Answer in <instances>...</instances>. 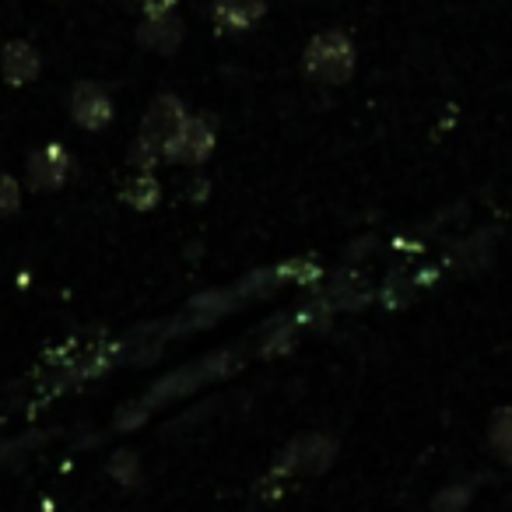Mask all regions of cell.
I'll use <instances>...</instances> for the list:
<instances>
[{"instance_id": "14", "label": "cell", "mask_w": 512, "mask_h": 512, "mask_svg": "<svg viewBox=\"0 0 512 512\" xmlns=\"http://www.w3.org/2000/svg\"><path fill=\"white\" fill-rule=\"evenodd\" d=\"M179 0H144V15L148 18H158V15H172L176 11Z\"/></svg>"}, {"instance_id": "8", "label": "cell", "mask_w": 512, "mask_h": 512, "mask_svg": "<svg viewBox=\"0 0 512 512\" xmlns=\"http://www.w3.org/2000/svg\"><path fill=\"white\" fill-rule=\"evenodd\" d=\"M137 43L162 53V57H169V53H176L179 43H183V22H179L176 15L144 18V25L137 29Z\"/></svg>"}, {"instance_id": "5", "label": "cell", "mask_w": 512, "mask_h": 512, "mask_svg": "<svg viewBox=\"0 0 512 512\" xmlns=\"http://www.w3.org/2000/svg\"><path fill=\"white\" fill-rule=\"evenodd\" d=\"M334 456H337V442L334 439H327V435H299V439L285 449L278 470H295V474H323Z\"/></svg>"}, {"instance_id": "12", "label": "cell", "mask_w": 512, "mask_h": 512, "mask_svg": "<svg viewBox=\"0 0 512 512\" xmlns=\"http://www.w3.org/2000/svg\"><path fill=\"white\" fill-rule=\"evenodd\" d=\"M18 207H22V186H18V179L0 172V218L15 214Z\"/></svg>"}, {"instance_id": "2", "label": "cell", "mask_w": 512, "mask_h": 512, "mask_svg": "<svg viewBox=\"0 0 512 512\" xmlns=\"http://www.w3.org/2000/svg\"><path fill=\"white\" fill-rule=\"evenodd\" d=\"M183 123H186V106L176 99V95L165 92V95H158V99L148 106L137 141L151 144V148H155L158 155L165 158V151H169V144L176 141V134L183 130Z\"/></svg>"}, {"instance_id": "6", "label": "cell", "mask_w": 512, "mask_h": 512, "mask_svg": "<svg viewBox=\"0 0 512 512\" xmlns=\"http://www.w3.org/2000/svg\"><path fill=\"white\" fill-rule=\"evenodd\" d=\"M71 116L78 127L85 130H102L113 120V102H109L106 88L95 81H78L71 88Z\"/></svg>"}, {"instance_id": "7", "label": "cell", "mask_w": 512, "mask_h": 512, "mask_svg": "<svg viewBox=\"0 0 512 512\" xmlns=\"http://www.w3.org/2000/svg\"><path fill=\"white\" fill-rule=\"evenodd\" d=\"M39 67H43V60H39L36 46L25 43V39H11V43L0 50V74H4L8 85H15V88L32 85V81L39 78Z\"/></svg>"}, {"instance_id": "3", "label": "cell", "mask_w": 512, "mask_h": 512, "mask_svg": "<svg viewBox=\"0 0 512 512\" xmlns=\"http://www.w3.org/2000/svg\"><path fill=\"white\" fill-rule=\"evenodd\" d=\"M74 172V158L64 144H46V148L32 151L29 158V190L36 193H50L71 179Z\"/></svg>"}, {"instance_id": "1", "label": "cell", "mask_w": 512, "mask_h": 512, "mask_svg": "<svg viewBox=\"0 0 512 512\" xmlns=\"http://www.w3.org/2000/svg\"><path fill=\"white\" fill-rule=\"evenodd\" d=\"M306 74L313 81H323V85H344L355 74V43H351L344 32H320V36L309 39L306 46Z\"/></svg>"}, {"instance_id": "4", "label": "cell", "mask_w": 512, "mask_h": 512, "mask_svg": "<svg viewBox=\"0 0 512 512\" xmlns=\"http://www.w3.org/2000/svg\"><path fill=\"white\" fill-rule=\"evenodd\" d=\"M211 151H214V120H207V116H186L183 130H179L176 141L165 151V162L200 165Z\"/></svg>"}, {"instance_id": "9", "label": "cell", "mask_w": 512, "mask_h": 512, "mask_svg": "<svg viewBox=\"0 0 512 512\" xmlns=\"http://www.w3.org/2000/svg\"><path fill=\"white\" fill-rule=\"evenodd\" d=\"M267 11V0H211V18L221 29H253Z\"/></svg>"}, {"instance_id": "13", "label": "cell", "mask_w": 512, "mask_h": 512, "mask_svg": "<svg viewBox=\"0 0 512 512\" xmlns=\"http://www.w3.org/2000/svg\"><path fill=\"white\" fill-rule=\"evenodd\" d=\"M109 470H113L116 481L134 484V481H137V456H134V453H116V456H113V463H109Z\"/></svg>"}, {"instance_id": "10", "label": "cell", "mask_w": 512, "mask_h": 512, "mask_svg": "<svg viewBox=\"0 0 512 512\" xmlns=\"http://www.w3.org/2000/svg\"><path fill=\"white\" fill-rule=\"evenodd\" d=\"M158 179L151 176V172H141V176H134L127 186H123V200H127L130 207H137V211H151V207L158 204Z\"/></svg>"}, {"instance_id": "11", "label": "cell", "mask_w": 512, "mask_h": 512, "mask_svg": "<svg viewBox=\"0 0 512 512\" xmlns=\"http://www.w3.org/2000/svg\"><path fill=\"white\" fill-rule=\"evenodd\" d=\"M488 442L505 463H512V407H502L495 411L491 418V428H488Z\"/></svg>"}]
</instances>
